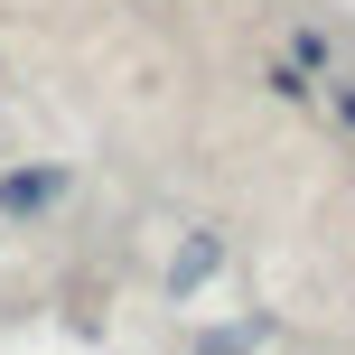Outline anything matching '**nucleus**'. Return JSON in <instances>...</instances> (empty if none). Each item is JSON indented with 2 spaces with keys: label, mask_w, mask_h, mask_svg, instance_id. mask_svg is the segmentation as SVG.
<instances>
[{
  "label": "nucleus",
  "mask_w": 355,
  "mask_h": 355,
  "mask_svg": "<svg viewBox=\"0 0 355 355\" xmlns=\"http://www.w3.org/2000/svg\"><path fill=\"white\" fill-rule=\"evenodd\" d=\"M206 271H215V234H196V243L178 252V271H168V290H196V281H206Z\"/></svg>",
  "instance_id": "obj_2"
},
{
  "label": "nucleus",
  "mask_w": 355,
  "mask_h": 355,
  "mask_svg": "<svg viewBox=\"0 0 355 355\" xmlns=\"http://www.w3.org/2000/svg\"><path fill=\"white\" fill-rule=\"evenodd\" d=\"M56 196H66V168H47V159H28V168L0 178V215H10V225H37Z\"/></svg>",
  "instance_id": "obj_1"
}]
</instances>
